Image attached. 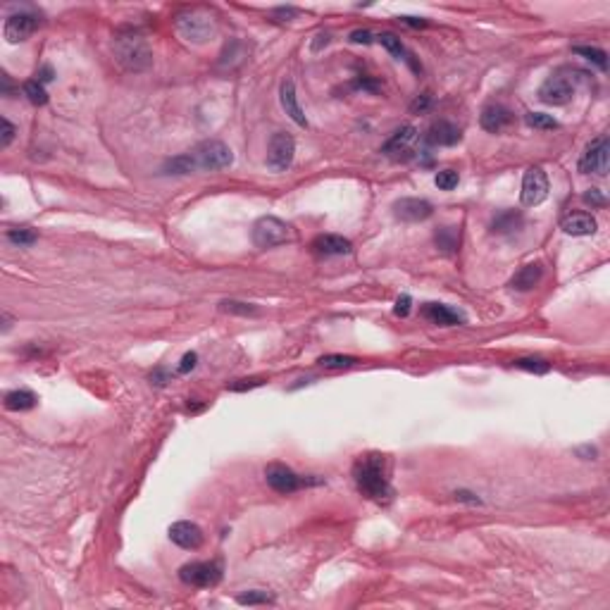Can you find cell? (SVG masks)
Listing matches in <instances>:
<instances>
[{
    "mask_svg": "<svg viewBox=\"0 0 610 610\" xmlns=\"http://www.w3.org/2000/svg\"><path fill=\"white\" fill-rule=\"evenodd\" d=\"M353 479L360 494H365L372 501H381L391 496L389 484V470H386V458L379 453H367L360 456L353 465Z\"/></svg>",
    "mask_w": 610,
    "mask_h": 610,
    "instance_id": "obj_1",
    "label": "cell"
},
{
    "mask_svg": "<svg viewBox=\"0 0 610 610\" xmlns=\"http://www.w3.org/2000/svg\"><path fill=\"white\" fill-rule=\"evenodd\" d=\"M432 213V203L425 198H401L394 203V215L403 222H425Z\"/></svg>",
    "mask_w": 610,
    "mask_h": 610,
    "instance_id": "obj_14",
    "label": "cell"
},
{
    "mask_svg": "<svg viewBox=\"0 0 610 610\" xmlns=\"http://www.w3.org/2000/svg\"><path fill=\"white\" fill-rule=\"evenodd\" d=\"M515 367L527 372H536V375H546V372H549V363H544V360L539 358H520L515 360Z\"/></svg>",
    "mask_w": 610,
    "mask_h": 610,
    "instance_id": "obj_35",
    "label": "cell"
},
{
    "mask_svg": "<svg viewBox=\"0 0 610 610\" xmlns=\"http://www.w3.org/2000/svg\"><path fill=\"white\" fill-rule=\"evenodd\" d=\"M479 122H482V129H487V132H491V134H498V132H503L510 122H513V112H510L505 105L494 103V105L484 107Z\"/></svg>",
    "mask_w": 610,
    "mask_h": 610,
    "instance_id": "obj_18",
    "label": "cell"
},
{
    "mask_svg": "<svg viewBox=\"0 0 610 610\" xmlns=\"http://www.w3.org/2000/svg\"><path fill=\"white\" fill-rule=\"evenodd\" d=\"M220 308L231 315H255L257 313V308H253V305H248V303H239V301H222Z\"/></svg>",
    "mask_w": 610,
    "mask_h": 610,
    "instance_id": "obj_36",
    "label": "cell"
},
{
    "mask_svg": "<svg viewBox=\"0 0 610 610\" xmlns=\"http://www.w3.org/2000/svg\"><path fill=\"white\" fill-rule=\"evenodd\" d=\"M403 24H408V27H427V19H420V17H401Z\"/></svg>",
    "mask_w": 610,
    "mask_h": 610,
    "instance_id": "obj_45",
    "label": "cell"
},
{
    "mask_svg": "<svg viewBox=\"0 0 610 610\" xmlns=\"http://www.w3.org/2000/svg\"><path fill=\"white\" fill-rule=\"evenodd\" d=\"M36 76H39V79H36V81H41V84H45V81H53V67H50V65H43V67H41V70H39V74H36Z\"/></svg>",
    "mask_w": 610,
    "mask_h": 610,
    "instance_id": "obj_44",
    "label": "cell"
},
{
    "mask_svg": "<svg viewBox=\"0 0 610 610\" xmlns=\"http://www.w3.org/2000/svg\"><path fill=\"white\" fill-rule=\"evenodd\" d=\"M293 239H296V234H293L291 227L275 215L260 217V220L255 222V227H253V244H255L257 248H262V251L291 244Z\"/></svg>",
    "mask_w": 610,
    "mask_h": 610,
    "instance_id": "obj_4",
    "label": "cell"
},
{
    "mask_svg": "<svg viewBox=\"0 0 610 610\" xmlns=\"http://www.w3.org/2000/svg\"><path fill=\"white\" fill-rule=\"evenodd\" d=\"M456 498L458 501H467V503H482L474 494H467V491H456Z\"/></svg>",
    "mask_w": 610,
    "mask_h": 610,
    "instance_id": "obj_46",
    "label": "cell"
},
{
    "mask_svg": "<svg viewBox=\"0 0 610 610\" xmlns=\"http://www.w3.org/2000/svg\"><path fill=\"white\" fill-rule=\"evenodd\" d=\"M417 141V129L412 127V124H406V127H401L398 132H394V136L389 138V141L384 143V148H381V153L386 155H401V153H408L412 148V143Z\"/></svg>",
    "mask_w": 610,
    "mask_h": 610,
    "instance_id": "obj_20",
    "label": "cell"
},
{
    "mask_svg": "<svg viewBox=\"0 0 610 610\" xmlns=\"http://www.w3.org/2000/svg\"><path fill=\"white\" fill-rule=\"evenodd\" d=\"M39 24H41L39 14L24 10V12H14L5 19L3 34H5V39H8V43H19V41H27L29 36L39 29Z\"/></svg>",
    "mask_w": 610,
    "mask_h": 610,
    "instance_id": "obj_11",
    "label": "cell"
},
{
    "mask_svg": "<svg viewBox=\"0 0 610 610\" xmlns=\"http://www.w3.org/2000/svg\"><path fill=\"white\" fill-rule=\"evenodd\" d=\"M429 103H432V98H429V93H422V96L417 98V101L410 105V110H412V112H425L427 107H429Z\"/></svg>",
    "mask_w": 610,
    "mask_h": 610,
    "instance_id": "obj_43",
    "label": "cell"
},
{
    "mask_svg": "<svg viewBox=\"0 0 610 610\" xmlns=\"http://www.w3.org/2000/svg\"><path fill=\"white\" fill-rule=\"evenodd\" d=\"M458 182H460V177H458L456 169H441V172L437 174V179H434V184H437L441 191H453L458 186Z\"/></svg>",
    "mask_w": 610,
    "mask_h": 610,
    "instance_id": "obj_33",
    "label": "cell"
},
{
    "mask_svg": "<svg viewBox=\"0 0 610 610\" xmlns=\"http://www.w3.org/2000/svg\"><path fill=\"white\" fill-rule=\"evenodd\" d=\"M236 601L241 603V606H260V603H275V596L267 591H262V589H253V591H246L241 593Z\"/></svg>",
    "mask_w": 610,
    "mask_h": 610,
    "instance_id": "obj_29",
    "label": "cell"
},
{
    "mask_svg": "<svg viewBox=\"0 0 610 610\" xmlns=\"http://www.w3.org/2000/svg\"><path fill=\"white\" fill-rule=\"evenodd\" d=\"M265 479H267V484L277 491V494H293V491L305 487V479L298 477L291 467H286V465H282V463L267 465Z\"/></svg>",
    "mask_w": 610,
    "mask_h": 610,
    "instance_id": "obj_12",
    "label": "cell"
},
{
    "mask_svg": "<svg viewBox=\"0 0 610 610\" xmlns=\"http://www.w3.org/2000/svg\"><path fill=\"white\" fill-rule=\"evenodd\" d=\"M293 155H296V141H293L291 134L286 132H277L275 136L270 138V146H267V165L275 172H284V169L291 167Z\"/></svg>",
    "mask_w": 610,
    "mask_h": 610,
    "instance_id": "obj_8",
    "label": "cell"
},
{
    "mask_svg": "<svg viewBox=\"0 0 610 610\" xmlns=\"http://www.w3.org/2000/svg\"><path fill=\"white\" fill-rule=\"evenodd\" d=\"M0 124H3V141H0V146L8 148L10 143H12V138H14V127H12V122H10L8 117H3Z\"/></svg>",
    "mask_w": 610,
    "mask_h": 610,
    "instance_id": "obj_38",
    "label": "cell"
},
{
    "mask_svg": "<svg viewBox=\"0 0 610 610\" xmlns=\"http://www.w3.org/2000/svg\"><path fill=\"white\" fill-rule=\"evenodd\" d=\"M577 453H580V456H587L584 460H591L593 456H596V451H593L591 446H584V448H577Z\"/></svg>",
    "mask_w": 610,
    "mask_h": 610,
    "instance_id": "obj_47",
    "label": "cell"
},
{
    "mask_svg": "<svg viewBox=\"0 0 610 610\" xmlns=\"http://www.w3.org/2000/svg\"><path fill=\"white\" fill-rule=\"evenodd\" d=\"M348 39H350V43H365V45L372 43V34L367 29H355Z\"/></svg>",
    "mask_w": 610,
    "mask_h": 610,
    "instance_id": "obj_42",
    "label": "cell"
},
{
    "mask_svg": "<svg viewBox=\"0 0 610 610\" xmlns=\"http://www.w3.org/2000/svg\"><path fill=\"white\" fill-rule=\"evenodd\" d=\"M541 275H544L541 265H536V262H532V265H525L518 272V275L510 279V288H515V291H532V288H534L536 284L541 282Z\"/></svg>",
    "mask_w": 610,
    "mask_h": 610,
    "instance_id": "obj_22",
    "label": "cell"
},
{
    "mask_svg": "<svg viewBox=\"0 0 610 610\" xmlns=\"http://www.w3.org/2000/svg\"><path fill=\"white\" fill-rule=\"evenodd\" d=\"M422 315L429 319L432 324H441V327H456V324H465V315L458 313V310L448 308V305L441 303H427L422 308Z\"/></svg>",
    "mask_w": 610,
    "mask_h": 610,
    "instance_id": "obj_16",
    "label": "cell"
},
{
    "mask_svg": "<svg viewBox=\"0 0 610 610\" xmlns=\"http://www.w3.org/2000/svg\"><path fill=\"white\" fill-rule=\"evenodd\" d=\"M8 241L14 246H31L36 241V231L31 229H10L8 231Z\"/></svg>",
    "mask_w": 610,
    "mask_h": 610,
    "instance_id": "obj_34",
    "label": "cell"
},
{
    "mask_svg": "<svg viewBox=\"0 0 610 610\" xmlns=\"http://www.w3.org/2000/svg\"><path fill=\"white\" fill-rule=\"evenodd\" d=\"M179 580L189 587L210 589L222 582V562L217 560H203V562H186L179 570Z\"/></svg>",
    "mask_w": 610,
    "mask_h": 610,
    "instance_id": "obj_6",
    "label": "cell"
},
{
    "mask_svg": "<svg viewBox=\"0 0 610 610\" xmlns=\"http://www.w3.org/2000/svg\"><path fill=\"white\" fill-rule=\"evenodd\" d=\"M36 403H39V398H36V394H31L29 389L10 391V394L5 396V408H8V410H14V412L31 410Z\"/></svg>",
    "mask_w": 610,
    "mask_h": 610,
    "instance_id": "obj_24",
    "label": "cell"
},
{
    "mask_svg": "<svg viewBox=\"0 0 610 610\" xmlns=\"http://www.w3.org/2000/svg\"><path fill=\"white\" fill-rule=\"evenodd\" d=\"M191 158H193L196 172H198V169H224V167H231V162H234L231 148L222 141L200 143L198 148L191 151Z\"/></svg>",
    "mask_w": 610,
    "mask_h": 610,
    "instance_id": "obj_5",
    "label": "cell"
},
{
    "mask_svg": "<svg viewBox=\"0 0 610 610\" xmlns=\"http://www.w3.org/2000/svg\"><path fill=\"white\" fill-rule=\"evenodd\" d=\"M525 122L529 124L532 129H558L560 124H558V120H553L551 115H544V112H527Z\"/></svg>",
    "mask_w": 610,
    "mask_h": 610,
    "instance_id": "obj_30",
    "label": "cell"
},
{
    "mask_svg": "<svg viewBox=\"0 0 610 610\" xmlns=\"http://www.w3.org/2000/svg\"><path fill=\"white\" fill-rule=\"evenodd\" d=\"M575 79L562 74H551L549 79L541 84L539 89V101L546 105H567L575 98Z\"/></svg>",
    "mask_w": 610,
    "mask_h": 610,
    "instance_id": "obj_9",
    "label": "cell"
},
{
    "mask_svg": "<svg viewBox=\"0 0 610 610\" xmlns=\"http://www.w3.org/2000/svg\"><path fill=\"white\" fill-rule=\"evenodd\" d=\"M608 153H610L608 138L601 134V136H596L589 143L587 151H584V155L580 158V172L603 177V174L608 172Z\"/></svg>",
    "mask_w": 610,
    "mask_h": 610,
    "instance_id": "obj_10",
    "label": "cell"
},
{
    "mask_svg": "<svg viewBox=\"0 0 610 610\" xmlns=\"http://www.w3.org/2000/svg\"><path fill=\"white\" fill-rule=\"evenodd\" d=\"M584 203H589V205H606V198H603L601 191H598V189H589L587 193H584Z\"/></svg>",
    "mask_w": 610,
    "mask_h": 610,
    "instance_id": "obj_41",
    "label": "cell"
},
{
    "mask_svg": "<svg viewBox=\"0 0 610 610\" xmlns=\"http://www.w3.org/2000/svg\"><path fill=\"white\" fill-rule=\"evenodd\" d=\"M460 244V231L456 227H446L437 234V246L441 248L443 253H453Z\"/></svg>",
    "mask_w": 610,
    "mask_h": 610,
    "instance_id": "obj_27",
    "label": "cell"
},
{
    "mask_svg": "<svg viewBox=\"0 0 610 610\" xmlns=\"http://www.w3.org/2000/svg\"><path fill=\"white\" fill-rule=\"evenodd\" d=\"M196 363H198V355H196V353H186L184 358H182V363H179V367H177V372H179V375H186V372L193 370Z\"/></svg>",
    "mask_w": 610,
    "mask_h": 610,
    "instance_id": "obj_39",
    "label": "cell"
},
{
    "mask_svg": "<svg viewBox=\"0 0 610 610\" xmlns=\"http://www.w3.org/2000/svg\"><path fill=\"white\" fill-rule=\"evenodd\" d=\"M427 141L432 143V146H456L460 141V129L448 120H439L429 127Z\"/></svg>",
    "mask_w": 610,
    "mask_h": 610,
    "instance_id": "obj_19",
    "label": "cell"
},
{
    "mask_svg": "<svg viewBox=\"0 0 610 610\" xmlns=\"http://www.w3.org/2000/svg\"><path fill=\"white\" fill-rule=\"evenodd\" d=\"M165 172H167V174H191V172H196V165H193L191 153H184V155H179V158L167 160V162H165Z\"/></svg>",
    "mask_w": 610,
    "mask_h": 610,
    "instance_id": "obj_25",
    "label": "cell"
},
{
    "mask_svg": "<svg viewBox=\"0 0 610 610\" xmlns=\"http://www.w3.org/2000/svg\"><path fill=\"white\" fill-rule=\"evenodd\" d=\"M255 386H262L260 377H253V379H239V381H234L229 389L231 391H246V389H255Z\"/></svg>",
    "mask_w": 610,
    "mask_h": 610,
    "instance_id": "obj_37",
    "label": "cell"
},
{
    "mask_svg": "<svg viewBox=\"0 0 610 610\" xmlns=\"http://www.w3.org/2000/svg\"><path fill=\"white\" fill-rule=\"evenodd\" d=\"M410 305H412V298L410 296H401L396 301L394 313L398 315V317H408V313H410Z\"/></svg>",
    "mask_w": 610,
    "mask_h": 610,
    "instance_id": "obj_40",
    "label": "cell"
},
{
    "mask_svg": "<svg viewBox=\"0 0 610 610\" xmlns=\"http://www.w3.org/2000/svg\"><path fill=\"white\" fill-rule=\"evenodd\" d=\"M377 39H379V43L384 45V48L389 50V53L394 55L396 60H408L406 58V48H403L401 39H398L396 34H391V31H384V34H379Z\"/></svg>",
    "mask_w": 610,
    "mask_h": 610,
    "instance_id": "obj_28",
    "label": "cell"
},
{
    "mask_svg": "<svg viewBox=\"0 0 610 610\" xmlns=\"http://www.w3.org/2000/svg\"><path fill=\"white\" fill-rule=\"evenodd\" d=\"M279 101H282V107L286 110V115L291 117L298 127H308V120H305V112L298 105V98H296V84L291 79H284L282 81V89H279Z\"/></svg>",
    "mask_w": 610,
    "mask_h": 610,
    "instance_id": "obj_17",
    "label": "cell"
},
{
    "mask_svg": "<svg viewBox=\"0 0 610 610\" xmlns=\"http://www.w3.org/2000/svg\"><path fill=\"white\" fill-rule=\"evenodd\" d=\"M169 539L186 551H196L203 546V529H200L196 522H189V520L174 522V525L169 527Z\"/></svg>",
    "mask_w": 610,
    "mask_h": 610,
    "instance_id": "obj_13",
    "label": "cell"
},
{
    "mask_svg": "<svg viewBox=\"0 0 610 610\" xmlns=\"http://www.w3.org/2000/svg\"><path fill=\"white\" fill-rule=\"evenodd\" d=\"M520 227H522V213H518V210H503V213L496 215L494 222H491V231H494V234H513Z\"/></svg>",
    "mask_w": 610,
    "mask_h": 610,
    "instance_id": "obj_23",
    "label": "cell"
},
{
    "mask_svg": "<svg viewBox=\"0 0 610 610\" xmlns=\"http://www.w3.org/2000/svg\"><path fill=\"white\" fill-rule=\"evenodd\" d=\"M549 198V177L541 167H529L522 177L520 200L525 208H536Z\"/></svg>",
    "mask_w": 610,
    "mask_h": 610,
    "instance_id": "obj_7",
    "label": "cell"
},
{
    "mask_svg": "<svg viewBox=\"0 0 610 610\" xmlns=\"http://www.w3.org/2000/svg\"><path fill=\"white\" fill-rule=\"evenodd\" d=\"M24 96H27L34 105H45V103H48V93H45L41 81H27V84H24Z\"/></svg>",
    "mask_w": 610,
    "mask_h": 610,
    "instance_id": "obj_31",
    "label": "cell"
},
{
    "mask_svg": "<svg viewBox=\"0 0 610 610\" xmlns=\"http://www.w3.org/2000/svg\"><path fill=\"white\" fill-rule=\"evenodd\" d=\"M596 217L589 213H570L560 220V229L570 236H591L596 234Z\"/></svg>",
    "mask_w": 610,
    "mask_h": 610,
    "instance_id": "obj_15",
    "label": "cell"
},
{
    "mask_svg": "<svg viewBox=\"0 0 610 610\" xmlns=\"http://www.w3.org/2000/svg\"><path fill=\"white\" fill-rule=\"evenodd\" d=\"M177 31L182 34V39L191 41V43H205L217 34V24L208 10L193 8L177 17Z\"/></svg>",
    "mask_w": 610,
    "mask_h": 610,
    "instance_id": "obj_3",
    "label": "cell"
},
{
    "mask_svg": "<svg viewBox=\"0 0 610 610\" xmlns=\"http://www.w3.org/2000/svg\"><path fill=\"white\" fill-rule=\"evenodd\" d=\"M315 253L319 255H348L350 253V241L344 239V236H336V234H322L313 241Z\"/></svg>",
    "mask_w": 610,
    "mask_h": 610,
    "instance_id": "obj_21",
    "label": "cell"
},
{
    "mask_svg": "<svg viewBox=\"0 0 610 610\" xmlns=\"http://www.w3.org/2000/svg\"><path fill=\"white\" fill-rule=\"evenodd\" d=\"M112 48H115V60L127 72H143L153 62L151 48H148L146 39L138 31H122V34H117Z\"/></svg>",
    "mask_w": 610,
    "mask_h": 610,
    "instance_id": "obj_2",
    "label": "cell"
},
{
    "mask_svg": "<svg viewBox=\"0 0 610 610\" xmlns=\"http://www.w3.org/2000/svg\"><path fill=\"white\" fill-rule=\"evenodd\" d=\"M358 360L353 355H324L319 358V365L327 367V370H344V367H353Z\"/></svg>",
    "mask_w": 610,
    "mask_h": 610,
    "instance_id": "obj_32",
    "label": "cell"
},
{
    "mask_svg": "<svg viewBox=\"0 0 610 610\" xmlns=\"http://www.w3.org/2000/svg\"><path fill=\"white\" fill-rule=\"evenodd\" d=\"M572 53H577V55H582V58H587L589 62H593V65L598 67V70H606L608 67V55H606V50H601V48H591V45H575V48H572Z\"/></svg>",
    "mask_w": 610,
    "mask_h": 610,
    "instance_id": "obj_26",
    "label": "cell"
}]
</instances>
